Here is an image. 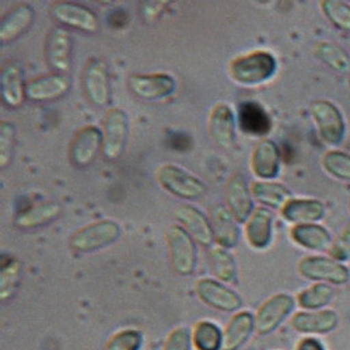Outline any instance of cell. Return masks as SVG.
<instances>
[{
  "instance_id": "18",
  "label": "cell",
  "mask_w": 350,
  "mask_h": 350,
  "mask_svg": "<svg viewBox=\"0 0 350 350\" xmlns=\"http://www.w3.org/2000/svg\"><path fill=\"white\" fill-rule=\"evenodd\" d=\"M175 219L183 224V227L189 232V236L195 240L196 244L212 248L215 243V232L211 219L200 212L198 208L191 205L178 206L174 212Z\"/></svg>"
},
{
  "instance_id": "40",
  "label": "cell",
  "mask_w": 350,
  "mask_h": 350,
  "mask_svg": "<svg viewBox=\"0 0 350 350\" xmlns=\"http://www.w3.org/2000/svg\"><path fill=\"white\" fill-rule=\"evenodd\" d=\"M192 332L187 327H178L170 332L163 350H192Z\"/></svg>"
},
{
  "instance_id": "4",
  "label": "cell",
  "mask_w": 350,
  "mask_h": 350,
  "mask_svg": "<svg viewBox=\"0 0 350 350\" xmlns=\"http://www.w3.org/2000/svg\"><path fill=\"white\" fill-rule=\"evenodd\" d=\"M156 178L164 191L187 200L199 199L208 191L206 185L196 175L177 164L160 165L156 171Z\"/></svg>"
},
{
  "instance_id": "27",
  "label": "cell",
  "mask_w": 350,
  "mask_h": 350,
  "mask_svg": "<svg viewBox=\"0 0 350 350\" xmlns=\"http://www.w3.org/2000/svg\"><path fill=\"white\" fill-rule=\"evenodd\" d=\"M290 239L299 247L314 252H325L332 247L329 231L317 223L293 226L290 228Z\"/></svg>"
},
{
  "instance_id": "5",
  "label": "cell",
  "mask_w": 350,
  "mask_h": 350,
  "mask_svg": "<svg viewBox=\"0 0 350 350\" xmlns=\"http://www.w3.org/2000/svg\"><path fill=\"white\" fill-rule=\"evenodd\" d=\"M299 273L315 283H328L332 286H345L350 282V269L331 256L310 255L300 259Z\"/></svg>"
},
{
  "instance_id": "28",
  "label": "cell",
  "mask_w": 350,
  "mask_h": 350,
  "mask_svg": "<svg viewBox=\"0 0 350 350\" xmlns=\"http://www.w3.org/2000/svg\"><path fill=\"white\" fill-rule=\"evenodd\" d=\"M239 126L250 136H265L272 129V120L265 111L256 103L245 101L239 108Z\"/></svg>"
},
{
  "instance_id": "10",
  "label": "cell",
  "mask_w": 350,
  "mask_h": 350,
  "mask_svg": "<svg viewBox=\"0 0 350 350\" xmlns=\"http://www.w3.org/2000/svg\"><path fill=\"white\" fill-rule=\"evenodd\" d=\"M81 85L85 97L96 107H105L111 98L109 73L107 65L92 57L85 62L81 73Z\"/></svg>"
},
{
  "instance_id": "31",
  "label": "cell",
  "mask_w": 350,
  "mask_h": 350,
  "mask_svg": "<svg viewBox=\"0 0 350 350\" xmlns=\"http://www.w3.org/2000/svg\"><path fill=\"white\" fill-rule=\"evenodd\" d=\"M254 200L262 205L280 209L291 199V192L283 184L275 181H254L251 185Z\"/></svg>"
},
{
  "instance_id": "22",
  "label": "cell",
  "mask_w": 350,
  "mask_h": 350,
  "mask_svg": "<svg viewBox=\"0 0 350 350\" xmlns=\"http://www.w3.org/2000/svg\"><path fill=\"white\" fill-rule=\"evenodd\" d=\"M245 239L251 248L264 251L273 240V215L267 208H256L245 223Z\"/></svg>"
},
{
  "instance_id": "15",
  "label": "cell",
  "mask_w": 350,
  "mask_h": 350,
  "mask_svg": "<svg viewBox=\"0 0 350 350\" xmlns=\"http://www.w3.org/2000/svg\"><path fill=\"white\" fill-rule=\"evenodd\" d=\"M291 328L306 336H323L334 332L339 325V315L335 310L297 311L290 319Z\"/></svg>"
},
{
  "instance_id": "30",
  "label": "cell",
  "mask_w": 350,
  "mask_h": 350,
  "mask_svg": "<svg viewBox=\"0 0 350 350\" xmlns=\"http://www.w3.org/2000/svg\"><path fill=\"white\" fill-rule=\"evenodd\" d=\"M336 290L328 283H314L303 288L296 297L297 306L304 311L325 310L335 299Z\"/></svg>"
},
{
  "instance_id": "33",
  "label": "cell",
  "mask_w": 350,
  "mask_h": 350,
  "mask_svg": "<svg viewBox=\"0 0 350 350\" xmlns=\"http://www.w3.org/2000/svg\"><path fill=\"white\" fill-rule=\"evenodd\" d=\"M192 340L196 350H223L224 331L213 321L202 319L193 327Z\"/></svg>"
},
{
  "instance_id": "12",
  "label": "cell",
  "mask_w": 350,
  "mask_h": 350,
  "mask_svg": "<svg viewBox=\"0 0 350 350\" xmlns=\"http://www.w3.org/2000/svg\"><path fill=\"white\" fill-rule=\"evenodd\" d=\"M129 90L146 101H157L175 93L177 83L168 73H142L132 75L128 79Z\"/></svg>"
},
{
  "instance_id": "29",
  "label": "cell",
  "mask_w": 350,
  "mask_h": 350,
  "mask_svg": "<svg viewBox=\"0 0 350 350\" xmlns=\"http://www.w3.org/2000/svg\"><path fill=\"white\" fill-rule=\"evenodd\" d=\"M62 213V206L56 202H41L34 206L21 211L16 219L14 224L18 228L31 230L37 227L46 226L55 221Z\"/></svg>"
},
{
  "instance_id": "34",
  "label": "cell",
  "mask_w": 350,
  "mask_h": 350,
  "mask_svg": "<svg viewBox=\"0 0 350 350\" xmlns=\"http://www.w3.org/2000/svg\"><path fill=\"white\" fill-rule=\"evenodd\" d=\"M21 262L10 255L2 256L0 265V299L6 303L14 297L21 279Z\"/></svg>"
},
{
  "instance_id": "32",
  "label": "cell",
  "mask_w": 350,
  "mask_h": 350,
  "mask_svg": "<svg viewBox=\"0 0 350 350\" xmlns=\"http://www.w3.org/2000/svg\"><path fill=\"white\" fill-rule=\"evenodd\" d=\"M209 264L212 273L219 282L226 284L239 283V268L237 262L228 250L221 247H213L209 251Z\"/></svg>"
},
{
  "instance_id": "6",
  "label": "cell",
  "mask_w": 350,
  "mask_h": 350,
  "mask_svg": "<svg viewBox=\"0 0 350 350\" xmlns=\"http://www.w3.org/2000/svg\"><path fill=\"white\" fill-rule=\"evenodd\" d=\"M129 137V116L122 108H111L103 124V154L107 160H118Z\"/></svg>"
},
{
  "instance_id": "36",
  "label": "cell",
  "mask_w": 350,
  "mask_h": 350,
  "mask_svg": "<svg viewBox=\"0 0 350 350\" xmlns=\"http://www.w3.org/2000/svg\"><path fill=\"white\" fill-rule=\"evenodd\" d=\"M324 170L339 181L350 183V154L340 150H331L323 157Z\"/></svg>"
},
{
  "instance_id": "17",
  "label": "cell",
  "mask_w": 350,
  "mask_h": 350,
  "mask_svg": "<svg viewBox=\"0 0 350 350\" xmlns=\"http://www.w3.org/2000/svg\"><path fill=\"white\" fill-rule=\"evenodd\" d=\"M70 80L66 75L51 73L27 81L25 98L33 103H48L59 100L68 94Z\"/></svg>"
},
{
  "instance_id": "8",
  "label": "cell",
  "mask_w": 350,
  "mask_h": 350,
  "mask_svg": "<svg viewBox=\"0 0 350 350\" xmlns=\"http://www.w3.org/2000/svg\"><path fill=\"white\" fill-rule=\"evenodd\" d=\"M195 290L202 303L217 311L239 312L244 304L243 297L236 290L217 279L202 278L196 282Z\"/></svg>"
},
{
  "instance_id": "44",
  "label": "cell",
  "mask_w": 350,
  "mask_h": 350,
  "mask_svg": "<svg viewBox=\"0 0 350 350\" xmlns=\"http://www.w3.org/2000/svg\"><path fill=\"white\" fill-rule=\"evenodd\" d=\"M349 209H350V202H349Z\"/></svg>"
},
{
  "instance_id": "3",
  "label": "cell",
  "mask_w": 350,
  "mask_h": 350,
  "mask_svg": "<svg viewBox=\"0 0 350 350\" xmlns=\"http://www.w3.org/2000/svg\"><path fill=\"white\" fill-rule=\"evenodd\" d=\"M165 243L174 272L180 276H191L198 267V250L189 232L183 226L172 224L167 228Z\"/></svg>"
},
{
  "instance_id": "43",
  "label": "cell",
  "mask_w": 350,
  "mask_h": 350,
  "mask_svg": "<svg viewBox=\"0 0 350 350\" xmlns=\"http://www.w3.org/2000/svg\"><path fill=\"white\" fill-rule=\"evenodd\" d=\"M164 5L165 3H163V2H144L140 5L143 8L142 14L148 21H154L163 12Z\"/></svg>"
},
{
  "instance_id": "24",
  "label": "cell",
  "mask_w": 350,
  "mask_h": 350,
  "mask_svg": "<svg viewBox=\"0 0 350 350\" xmlns=\"http://www.w3.org/2000/svg\"><path fill=\"white\" fill-rule=\"evenodd\" d=\"M282 217L291 223L297 224H312L323 220L325 216L324 203L318 199H304L291 198L280 211Z\"/></svg>"
},
{
  "instance_id": "21",
  "label": "cell",
  "mask_w": 350,
  "mask_h": 350,
  "mask_svg": "<svg viewBox=\"0 0 350 350\" xmlns=\"http://www.w3.org/2000/svg\"><path fill=\"white\" fill-rule=\"evenodd\" d=\"M211 137L223 149H230L236 140V116L231 107L220 103L216 104L208 120Z\"/></svg>"
},
{
  "instance_id": "16",
  "label": "cell",
  "mask_w": 350,
  "mask_h": 350,
  "mask_svg": "<svg viewBox=\"0 0 350 350\" xmlns=\"http://www.w3.org/2000/svg\"><path fill=\"white\" fill-rule=\"evenodd\" d=\"M227 209L239 223H247L254 213V196L244 175L234 174L226 184Z\"/></svg>"
},
{
  "instance_id": "13",
  "label": "cell",
  "mask_w": 350,
  "mask_h": 350,
  "mask_svg": "<svg viewBox=\"0 0 350 350\" xmlns=\"http://www.w3.org/2000/svg\"><path fill=\"white\" fill-rule=\"evenodd\" d=\"M49 14L59 24L73 28V30L94 34L98 31L100 23L96 13L79 3L55 2L49 8Z\"/></svg>"
},
{
  "instance_id": "38",
  "label": "cell",
  "mask_w": 350,
  "mask_h": 350,
  "mask_svg": "<svg viewBox=\"0 0 350 350\" xmlns=\"http://www.w3.org/2000/svg\"><path fill=\"white\" fill-rule=\"evenodd\" d=\"M144 345V336L139 329H122L113 334L107 345L105 350H142Z\"/></svg>"
},
{
  "instance_id": "35",
  "label": "cell",
  "mask_w": 350,
  "mask_h": 350,
  "mask_svg": "<svg viewBox=\"0 0 350 350\" xmlns=\"http://www.w3.org/2000/svg\"><path fill=\"white\" fill-rule=\"evenodd\" d=\"M315 56L334 70L345 72L349 68V56L346 51L332 42H319L315 46Z\"/></svg>"
},
{
  "instance_id": "9",
  "label": "cell",
  "mask_w": 350,
  "mask_h": 350,
  "mask_svg": "<svg viewBox=\"0 0 350 350\" xmlns=\"http://www.w3.org/2000/svg\"><path fill=\"white\" fill-rule=\"evenodd\" d=\"M310 109L321 139L329 146L340 144L346 132L340 109L328 100L314 101Z\"/></svg>"
},
{
  "instance_id": "39",
  "label": "cell",
  "mask_w": 350,
  "mask_h": 350,
  "mask_svg": "<svg viewBox=\"0 0 350 350\" xmlns=\"http://www.w3.org/2000/svg\"><path fill=\"white\" fill-rule=\"evenodd\" d=\"M17 129L9 121L0 122V165L6 168L13 157Z\"/></svg>"
},
{
  "instance_id": "7",
  "label": "cell",
  "mask_w": 350,
  "mask_h": 350,
  "mask_svg": "<svg viewBox=\"0 0 350 350\" xmlns=\"http://www.w3.org/2000/svg\"><path fill=\"white\" fill-rule=\"evenodd\" d=\"M297 306L293 296L278 293L262 304L255 314L256 334L267 336L279 329V327L291 315Z\"/></svg>"
},
{
  "instance_id": "20",
  "label": "cell",
  "mask_w": 350,
  "mask_h": 350,
  "mask_svg": "<svg viewBox=\"0 0 350 350\" xmlns=\"http://www.w3.org/2000/svg\"><path fill=\"white\" fill-rule=\"evenodd\" d=\"M251 168L260 181L275 180L280 171V152L278 144L271 139L260 140L252 150Z\"/></svg>"
},
{
  "instance_id": "2",
  "label": "cell",
  "mask_w": 350,
  "mask_h": 350,
  "mask_svg": "<svg viewBox=\"0 0 350 350\" xmlns=\"http://www.w3.org/2000/svg\"><path fill=\"white\" fill-rule=\"evenodd\" d=\"M121 234V226L113 220L93 221L73 232L70 248L80 254L96 252L118 241Z\"/></svg>"
},
{
  "instance_id": "25",
  "label": "cell",
  "mask_w": 350,
  "mask_h": 350,
  "mask_svg": "<svg viewBox=\"0 0 350 350\" xmlns=\"http://www.w3.org/2000/svg\"><path fill=\"white\" fill-rule=\"evenodd\" d=\"M34 9L28 3L12 8L0 21V42L8 45L23 36L34 21Z\"/></svg>"
},
{
  "instance_id": "42",
  "label": "cell",
  "mask_w": 350,
  "mask_h": 350,
  "mask_svg": "<svg viewBox=\"0 0 350 350\" xmlns=\"http://www.w3.org/2000/svg\"><path fill=\"white\" fill-rule=\"evenodd\" d=\"M296 350H328V347L318 336H304L299 340Z\"/></svg>"
},
{
  "instance_id": "11",
  "label": "cell",
  "mask_w": 350,
  "mask_h": 350,
  "mask_svg": "<svg viewBox=\"0 0 350 350\" xmlns=\"http://www.w3.org/2000/svg\"><path fill=\"white\" fill-rule=\"evenodd\" d=\"M103 152V131L94 125H85L76 132L70 142L69 159L77 168L90 167Z\"/></svg>"
},
{
  "instance_id": "14",
  "label": "cell",
  "mask_w": 350,
  "mask_h": 350,
  "mask_svg": "<svg viewBox=\"0 0 350 350\" xmlns=\"http://www.w3.org/2000/svg\"><path fill=\"white\" fill-rule=\"evenodd\" d=\"M45 61L55 72L65 75L69 72L73 57V40L68 30L53 27L45 40Z\"/></svg>"
},
{
  "instance_id": "1",
  "label": "cell",
  "mask_w": 350,
  "mask_h": 350,
  "mask_svg": "<svg viewBox=\"0 0 350 350\" xmlns=\"http://www.w3.org/2000/svg\"><path fill=\"white\" fill-rule=\"evenodd\" d=\"M278 70V61L268 51H252L234 57L228 65L230 77L241 85H258L271 80Z\"/></svg>"
},
{
  "instance_id": "41",
  "label": "cell",
  "mask_w": 350,
  "mask_h": 350,
  "mask_svg": "<svg viewBox=\"0 0 350 350\" xmlns=\"http://www.w3.org/2000/svg\"><path fill=\"white\" fill-rule=\"evenodd\" d=\"M328 252L331 258L342 262V264L350 259V226L342 231V234L335 240V243H332Z\"/></svg>"
},
{
  "instance_id": "37",
  "label": "cell",
  "mask_w": 350,
  "mask_h": 350,
  "mask_svg": "<svg viewBox=\"0 0 350 350\" xmlns=\"http://www.w3.org/2000/svg\"><path fill=\"white\" fill-rule=\"evenodd\" d=\"M327 18L342 31L350 33V5L339 0H324L321 2Z\"/></svg>"
},
{
  "instance_id": "26",
  "label": "cell",
  "mask_w": 350,
  "mask_h": 350,
  "mask_svg": "<svg viewBox=\"0 0 350 350\" xmlns=\"http://www.w3.org/2000/svg\"><path fill=\"white\" fill-rule=\"evenodd\" d=\"M256 331L255 315L251 311H239L231 317L224 329L223 350H240Z\"/></svg>"
},
{
  "instance_id": "23",
  "label": "cell",
  "mask_w": 350,
  "mask_h": 350,
  "mask_svg": "<svg viewBox=\"0 0 350 350\" xmlns=\"http://www.w3.org/2000/svg\"><path fill=\"white\" fill-rule=\"evenodd\" d=\"M211 221L215 232V243L224 250L236 248L240 243L241 230L239 221L232 217L230 211L221 205H216L211 211Z\"/></svg>"
},
{
  "instance_id": "19",
  "label": "cell",
  "mask_w": 350,
  "mask_h": 350,
  "mask_svg": "<svg viewBox=\"0 0 350 350\" xmlns=\"http://www.w3.org/2000/svg\"><path fill=\"white\" fill-rule=\"evenodd\" d=\"M24 69L20 62L9 61L0 69V96L9 108H18L25 100Z\"/></svg>"
}]
</instances>
